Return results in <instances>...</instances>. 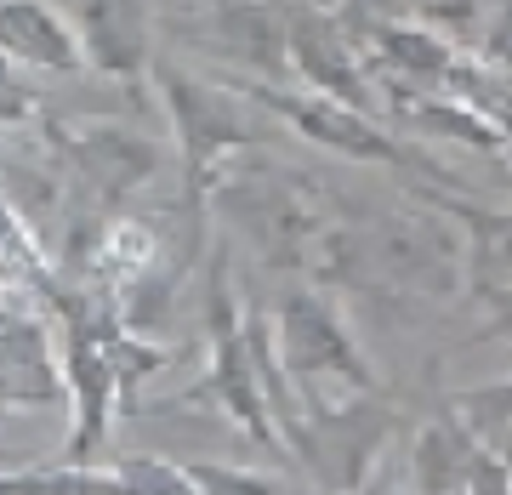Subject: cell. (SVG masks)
I'll return each instance as SVG.
<instances>
[{
	"label": "cell",
	"mask_w": 512,
	"mask_h": 495,
	"mask_svg": "<svg viewBox=\"0 0 512 495\" xmlns=\"http://www.w3.org/2000/svg\"><path fill=\"white\" fill-rule=\"evenodd\" d=\"M279 359H285V370L308 393L319 382H336V376L353 387H370V370L359 365V353H353L336 308L313 291H291L279 302Z\"/></svg>",
	"instance_id": "1"
},
{
	"label": "cell",
	"mask_w": 512,
	"mask_h": 495,
	"mask_svg": "<svg viewBox=\"0 0 512 495\" xmlns=\"http://www.w3.org/2000/svg\"><path fill=\"white\" fill-rule=\"evenodd\" d=\"M165 80V103H171V120H177V137H183L188 160H211L217 148H239L251 143V114L239 109L228 92L205 86V80H188L177 69H160Z\"/></svg>",
	"instance_id": "2"
},
{
	"label": "cell",
	"mask_w": 512,
	"mask_h": 495,
	"mask_svg": "<svg viewBox=\"0 0 512 495\" xmlns=\"http://www.w3.org/2000/svg\"><path fill=\"white\" fill-rule=\"evenodd\" d=\"M74 40L103 74L131 80L148 63V6L143 0H86Z\"/></svg>",
	"instance_id": "3"
},
{
	"label": "cell",
	"mask_w": 512,
	"mask_h": 495,
	"mask_svg": "<svg viewBox=\"0 0 512 495\" xmlns=\"http://www.w3.org/2000/svg\"><path fill=\"white\" fill-rule=\"evenodd\" d=\"M256 103H268L274 114H285L302 137L325 148H342V154H359V160H399V148L387 143L382 131L370 126L359 109L336 103V97H279V92H256Z\"/></svg>",
	"instance_id": "4"
},
{
	"label": "cell",
	"mask_w": 512,
	"mask_h": 495,
	"mask_svg": "<svg viewBox=\"0 0 512 495\" xmlns=\"http://www.w3.org/2000/svg\"><path fill=\"white\" fill-rule=\"evenodd\" d=\"M0 52L18 63H40V69H74L80 63V40L52 6L40 0H0Z\"/></svg>",
	"instance_id": "5"
},
{
	"label": "cell",
	"mask_w": 512,
	"mask_h": 495,
	"mask_svg": "<svg viewBox=\"0 0 512 495\" xmlns=\"http://www.w3.org/2000/svg\"><path fill=\"white\" fill-rule=\"evenodd\" d=\"M74 165H80V177L103 194V200H120L131 188H143V177L154 171V148L143 137H131L120 126H92L86 137H74Z\"/></svg>",
	"instance_id": "6"
},
{
	"label": "cell",
	"mask_w": 512,
	"mask_h": 495,
	"mask_svg": "<svg viewBox=\"0 0 512 495\" xmlns=\"http://www.w3.org/2000/svg\"><path fill=\"white\" fill-rule=\"evenodd\" d=\"M188 478H194L205 495H291L279 478L256 473V467H228V461H194Z\"/></svg>",
	"instance_id": "7"
},
{
	"label": "cell",
	"mask_w": 512,
	"mask_h": 495,
	"mask_svg": "<svg viewBox=\"0 0 512 495\" xmlns=\"http://www.w3.org/2000/svg\"><path fill=\"white\" fill-rule=\"evenodd\" d=\"M370 495H404V490H370Z\"/></svg>",
	"instance_id": "8"
}]
</instances>
